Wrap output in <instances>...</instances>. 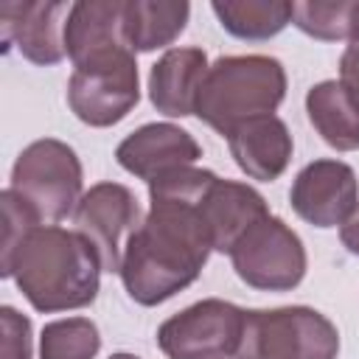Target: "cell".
<instances>
[{
    "label": "cell",
    "instance_id": "1",
    "mask_svg": "<svg viewBox=\"0 0 359 359\" xmlns=\"http://www.w3.org/2000/svg\"><path fill=\"white\" fill-rule=\"evenodd\" d=\"M213 180V171L185 165L149 182V213L126 238L118 269L135 303L157 306L199 278L213 252V236L202 213Z\"/></svg>",
    "mask_w": 359,
    "mask_h": 359
},
{
    "label": "cell",
    "instance_id": "2",
    "mask_svg": "<svg viewBox=\"0 0 359 359\" xmlns=\"http://www.w3.org/2000/svg\"><path fill=\"white\" fill-rule=\"evenodd\" d=\"M101 272L104 266L95 247L79 230L59 224L34 227L0 269V275L14 278L22 297L45 314L90 306L98 297Z\"/></svg>",
    "mask_w": 359,
    "mask_h": 359
},
{
    "label": "cell",
    "instance_id": "3",
    "mask_svg": "<svg viewBox=\"0 0 359 359\" xmlns=\"http://www.w3.org/2000/svg\"><path fill=\"white\" fill-rule=\"evenodd\" d=\"M283 95L286 70L275 56H219L208 67L194 115L227 137L236 126L252 118L275 115Z\"/></svg>",
    "mask_w": 359,
    "mask_h": 359
},
{
    "label": "cell",
    "instance_id": "4",
    "mask_svg": "<svg viewBox=\"0 0 359 359\" xmlns=\"http://www.w3.org/2000/svg\"><path fill=\"white\" fill-rule=\"evenodd\" d=\"M337 325L309 306L247 311L236 359H337Z\"/></svg>",
    "mask_w": 359,
    "mask_h": 359
},
{
    "label": "cell",
    "instance_id": "5",
    "mask_svg": "<svg viewBox=\"0 0 359 359\" xmlns=\"http://www.w3.org/2000/svg\"><path fill=\"white\" fill-rule=\"evenodd\" d=\"M84 185L81 160L65 140L42 137L28 143L11 168V191L20 194L42 224L62 222L79 205Z\"/></svg>",
    "mask_w": 359,
    "mask_h": 359
},
{
    "label": "cell",
    "instance_id": "6",
    "mask_svg": "<svg viewBox=\"0 0 359 359\" xmlns=\"http://www.w3.org/2000/svg\"><path fill=\"white\" fill-rule=\"evenodd\" d=\"M140 101V76L132 48L98 53L81 65H73L67 81L70 112L95 129L123 121Z\"/></svg>",
    "mask_w": 359,
    "mask_h": 359
},
{
    "label": "cell",
    "instance_id": "7",
    "mask_svg": "<svg viewBox=\"0 0 359 359\" xmlns=\"http://www.w3.org/2000/svg\"><path fill=\"white\" fill-rule=\"evenodd\" d=\"M236 275L261 292H289L306 278V247L300 236L280 219L264 216L230 250Z\"/></svg>",
    "mask_w": 359,
    "mask_h": 359
},
{
    "label": "cell",
    "instance_id": "8",
    "mask_svg": "<svg viewBox=\"0 0 359 359\" xmlns=\"http://www.w3.org/2000/svg\"><path fill=\"white\" fill-rule=\"evenodd\" d=\"M247 311L236 303L205 297L157 328V345L168 359H230L241 348Z\"/></svg>",
    "mask_w": 359,
    "mask_h": 359
},
{
    "label": "cell",
    "instance_id": "9",
    "mask_svg": "<svg viewBox=\"0 0 359 359\" xmlns=\"http://www.w3.org/2000/svg\"><path fill=\"white\" fill-rule=\"evenodd\" d=\"M140 222L137 196L121 182H95L90 191H84L73 210V224L95 247L104 272L121 269V238H129Z\"/></svg>",
    "mask_w": 359,
    "mask_h": 359
},
{
    "label": "cell",
    "instance_id": "10",
    "mask_svg": "<svg viewBox=\"0 0 359 359\" xmlns=\"http://www.w3.org/2000/svg\"><path fill=\"white\" fill-rule=\"evenodd\" d=\"M289 202L314 227H342L359 205V180L342 160H314L297 171Z\"/></svg>",
    "mask_w": 359,
    "mask_h": 359
},
{
    "label": "cell",
    "instance_id": "11",
    "mask_svg": "<svg viewBox=\"0 0 359 359\" xmlns=\"http://www.w3.org/2000/svg\"><path fill=\"white\" fill-rule=\"evenodd\" d=\"M67 3H28V0H3L0 3V31L3 45L17 48L34 65H59L65 50V22Z\"/></svg>",
    "mask_w": 359,
    "mask_h": 359
},
{
    "label": "cell",
    "instance_id": "12",
    "mask_svg": "<svg viewBox=\"0 0 359 359\" xmlns=\"http://www.w3.org/2000/svg\"><path fill=\"white\" fill-rule=\"evenodd\" d=\"M199 157L202 149L196 137L177 123H146L126 135L115 149L118 165L146 182H154L177 168L194 165Z\"/></svg>",
    "mask_w": 359,
    "mask_h": 359
},
{
    "label": "cell",
    "instance_id": "13",
    "mask_svg": "<svg viewBox=\"0 0 359 359\" xmlns=\"http://www.w3.org/2000/svg\"><path fill=\"white\" fill-rule=\"evenodd\" d=\"M208 67L210 62L202 48L165 50L149 70V98L154 109L168 118L194 115Z\"/></svg>",
    "mask_w": 359,
    "mask_h": 359
},
{
    "label": "cell",
    "instance_id": "14",
    "mask_svg": "<svg viewBox=\"0 0 359 359\" xmlns=\"http://www.w3.org/2000/svg\"><path fill=\"white\" fill-rule=\"evenodd\" d=\"M227 146L236 165L258 182L278 180L286 171L294 151L292 135L278 115H261L236 126L227 135Z\"/></svg>",
    "mask_w": 359,
    "mask_h": 359
},
{
    "label": "cell",
    "instance_id": "15",
    "mask_svg": "<svg viewBox=\"0 0 359 359\" xmlns=\"http://www.w3.org/2000/svg\"><path fill=\"white\" fill-rule=\"evenodd\" d=\"M202 213L213 236V250L230 255L236 241L255 222L269 216V208H266V199L252 185L216 177L202 199Z\"/></svg>",
    "mask_w": 359,
    "mask_h": 359
},
{
    "label": "cell",
    "instance_id": "16",
    "mask_svg": "<svg viewBox=\"0 0 359 359\" xmlns=\"http://www.w3.org/2000/svg\"><path fill=\"white\" fill-rule=\"evenodd\" d=\"M118 48H129L121 0H81L70 6L65 22V50L73 65Z\"/></svg>",
    "mask_w": 359,
    "mask_h": 359
},
{
    "label": "cell",
    "instance_id": "17",
    "mask_svg": "<svg viewBox=\"0 0 359 359\" xmlns=\"http://www.w3.org/2000/svg\"><path fill=\"white\" fill-rule=\"evenodd\" d=\"M306 112L317 135L337 151L359 149V101L339 79H325L306 93Z\"/></svg>",
    "mask_w": 359,
    "mask_h": 359
},
{
    "label": "cell",
    "instance_id": "18",
    "mask_svg": "<svg viewBox=\"0 0 359 359\" xmlns=\"http://www.w3.org/2000/svg\"><path fill=\"white\" fill-rule=\"evenodd\" d=\"M188 3H151V0H126L123 3V34L129 48L149 53L171 45L188 25Z\"/></svg>",
    "mask_w": 359,
    "mask_h": 359
},
{
    "label": "cell",
    "instance_id": "19",
    "mask_svg": "<svg viewBox=\"0 0 359 359\" xmlns=\"http://www.w3.org/2000/svg\"><path fill=\"white\" fill-rule=\"evenodd\" d=\"M210 8L222 28L238 39H269L292 22V3L278 0H216Z\"/></svg>",
    "mask_w": 359,
    "mask_h": 359
},
{
    "label": "cell",
    "instance_id": "20",
    "mask_svg": "<svg viewBox=\"0 0 359 359\" xmlns=\"http://www.w3.org/2000/svg\"><path fill=\"white\" fill-rule=\"evenodd\" d=\"M98 351L101 334L90 317H62L39 334V359H95Z\"/></svg>",
    "mask_w": 359,
    "mask_h": 359
},
{
    "label": "cell",
    "instance_id": "21",
    "mask_svg": "<svg viewBox=\"0 0 359 359\" xmlns=\"http://www.w3.org/2000/svg\"><path fill=\"white\" fill-rule=\"evenodd\" d=\"M351 8L353 3H292V22L323 42H337L351 36Z\"/></svg>",
    "mask_w": 359,
    "mask_h": 359
},
{
    "label": "cell",
    "instance_id": "22",
    "mask_svg": "<svg viewBox=\"0 0 359 359\" xmlns=\"http://www.w3.org/2000/svg\"><path fill=\"white\" fill-rule=\"evenodd\" d=\"M0 205H3V252H0V269L11 261V255L17 252V247L22 244V238L39 227V216L28 208V202L14 194L11 188H6L0 194Z\"/></svg>",
    "mask_w": 359,
    "mask_h": 359
},
{
    "label": "cell",
    "instance_id": "23",
    "mask_svg": "<svg viewBox=\"0 0 359 359\" xmlns=\"http://www.w3.org/2000/svg\"><path fill=\"white\" fill-rule=\"evenodd\" d=\"M0 331H3V345H0V359H31L34 342H31V320L20 314L11 306L0 309Z\"/></svg>",
    "mask_w": 359,
    "mask_h": 359
},
{
    "label": "cell",
    "instance_id": "24",
    "mask_svg": "<svg viewBox=\"0 0 359 359\" xmlns=\"http://www.w3.org/2000/svg\"><path fill=\"white\" fill-rule=\"evenodd\" d=\"M339 81L359 101V45H348L339 59Z\"/></svg>",
    "mask_w": 359,
    "mask_h": 359
},
{
    "label": "cell",
    "instance_id": "25",
    "mask_svg": "<svg viewBox=\"0 0 359 359\" xmlns=\"http://www.w3.org/2000/svg\"><path fill=\"white\" fill-rule=\"evenodd\" d=\"M339 238H342V244H345L348 252L359 255V205H356V210L348 216V222L339 227Z\"/></svg>",
    "mask_w": 359,
    "mask_h": 359
},
{
    "label": "cell",
    "instance_id": "26",
    "mask_svg": "<svg viewBox=\"0 0 359 359\" xmlns=\"http://www.w3.org/2000/svg\"><path fill=\"white\" fill-rule=\"evenodd\" d=\"M351 45H359V3H353L351 8Z\"/></svg>",
    "mask_w": 359,
    "mask_h": 359
},
{
    "label": "cell",
    "instance_id": "27",
    "mask_svg": "<svg viewBox=\"0 0 359 359\" xmlns=\"http://www.w3.org/2000/svg\"><path fill=\"white\" fill-rule=\"evenodd\" d=\"M109 359H140V356H135V353H123V351H121V353H112Z\"/></svg>",
    "mask_w": 359,
    "mask_h": 359
}]
</instances>
